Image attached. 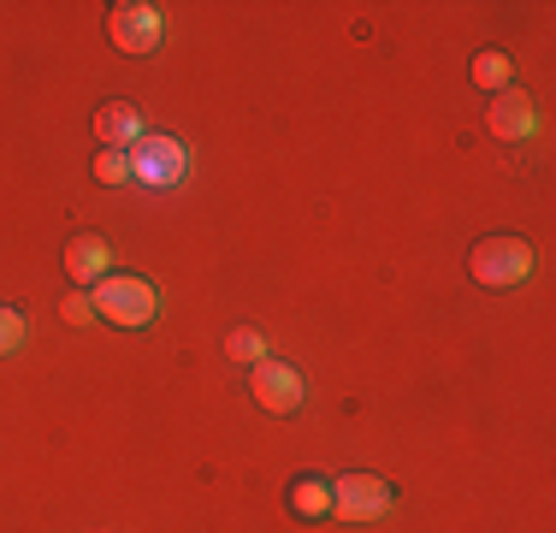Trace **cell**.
Wrapping results in <instances>:
<instances>
[{
	"mask_svg": "<svg viewBox=\"0 0 556 533\" xmlns=\"http://www.w3.org/2000/svg\"><path fill=\"white\" fill-rule=\"evenodd\" d=\"M485 131L497 142H527L539 131V107L521 96V89H497L492 107H485Z\"/></svg>",
	"mask_w": 556,
	"mask_h": 533,
	"instance_id": "5",
	"label": "cell"
},
{
	"mask_svg": "<svg viewBox=\"0 0 556 533\" xmlns=\"http://www.w3.org/2000/svg\"><path fill=\"white\" fill-rule=\"evenodd\" d=\"M391 510V486L379 474H343L332 480V516L338 522H379Z\"/></svg>",
	"mask_w": 556,
	"mask_h": 533,
	"instance_id": "3",
	"label": "cell"
},
{
	"mask_svg": "<svg viewBox=\"0 0 556 533\" xmlns=\"http://www.w3.org/2000/svg\"><path fill=\"white\" fill-rule=\"evenodd\" d=\"M65 320H72V326H89V320H96V302H89V297H65Z\"/></svg>",
	"mask_w": 556,
	"mask_h": 533,
	"instance_id": "15",
	"label": "cell"
},
{
	"mask_svg": "<svg viewBox=\"0 0 556 533\" xmlns=\"http://www.w3.org/2000/svg\"><path fill=\"white\" fill-rule=\"evenodd\" d=\"M96 178L101 184H125L130 178V149H101L96 154Z\"/></svg>",
	"mask_w": 556,
	"mask_h": 533,
	"instance_id": "12",
	"label": "cell"
},
{
	"mask_svg": "<svg viewBox=\"0 0 556 533\" xmlns=\"http://www.w3.org/2000/svg\"><path fill=\"white\" fill-rule=\"evenodd\" d=\"M231 356L237 362H267V338H261L255 326H237L231 332Z\"/></svg>",
	"mask_w": 556,
	"mask_h": 533,
	"instance_id": "13",
	"label": "cell"
},
{
	"mask_svg": "<svg viewBox=\"0 0 556 533\" xmlns=\"http://www.w3.org/2000/svg\"><path fill=\"white\" fill-rule=\"evenodd\" d=\"M108 30H113V42L125 53H154L161 48V7H137V0H125V7H113Z\"/></svg>",
	"mask_w": 556,
	"mask_h": 533,
	"instance_id": "6",
	"label": "cell"
},
{
	"mask_svg": "<svg viewBox=\"0 0 556 533\" xmlns=\"http://www.w3.org/2000/svg\"><path fill=\"white\" fill-rule=\"evenodd\" d=\"M255 404L273 409V416H296L302 409V373L285 368V362H255Z\"/></svg>",
	"mask_w": 556,
	"mask_h": 533,
	"instance_id": "7",
	"label": "cell"
},
{
	"mask_svg": "<svg viewBox=\"0 0 556 533\" xmlns=\"http://www.w3.org/2000/svg\"><path fill=\"white\" fill-rule=\"evenodd\" d=\"M184 172H190V154H184V142L149 137V131H142V142L130 149V178H142V184H178Z\"/></svg>",
	"mask_w": 556,
	"mask_h": 533,
	"instance_id": "4",
	"label": "cell"
},
{
	"mask_svg": "<svg viewBox=\"0 0 556 533\" xmlns=\"http://www.w3.org/2000/svg\"><path fill=\"white\" fill-rule=\"evenodd\" d=\"M468 273L480 278V285H492V290L527 285V273H533V249H527L521 237H485V244H473Z\"/></svg>",
	"mask_w": 556,
	"mask_h": 533,
	"instance_id": "1",
	"label": "cell"
},
{
	"mask_svg": "<svg viewBox=\"0 0 556 533\" xmlns=\"http://www.w3.org/2000/svg\"><path fill=\"white\" fill-rule=\"evenodd\" d=\"M161 297H154L149 278H130V273H108L96 285V314H108L113 326H149Z\"/></svg>",
	"mask_w": 556,
	"mask_h": 533,
	"instance_id": "2",
	"label": "cell"
},
{
	"mask_svg": "<svg viewBox=\"0 0 556 533\" xmlns=\"http://www.w3.org/2000/svg\"><path fill=\"white\" fill-rule=\"evenodd\" d=\"M290 510H296L302 522H320V516H332V480L302 474L296 486H290Z\"/></svg>",
	"mask_w": 556,
	"mask_h": 533,
	"instance_id": "10",
	"label": "cell"
},
{
	"mask_svg": "<svg viewBox=\"0 0 556 533\" xmlns=\"http://www.w3.org/2000/svg\"><path fill=\"white\" fill-rule=\"evenodd\" d=\"M24 344V314L18 309H0V356H12Z\"/></svg>",
	"mask_w": 556,
	"mask_h": 533,
	"instance_id": "14",
	"label": "cell"
},
{
	"mask_svg": "<svg viewBox=\"0 0 556 533\" xmlns=\"http://www.w3.org/2000/svg\"><path fill=\"white\" fill-rule=\"evenodd\" d=\"M108 261H113V249L101 244L96 232L72 237V249H65V273H72L77 285H101V278H108Z\"/></svg>",
	"mask_w": 556,
	"mask_h": 533,
	"instance_id": "9",
	"label": "cell"
},
{
	"mask_svg": "<svg viewBox=\"0 0 556 533\" xmlns=\"http://www.w3.org/2000/svg\"><path fill=\"white\" fill-rule=\"evenodd\" d=\"M96 137H101V149H137V142H142V113L130 101L101 107V113H96Z\"/></svg>",
	"mask_w": 556,
	"mask_h": 533,
	"instance_id": "8",
	"label": "cell"
},
{
	"mask_svg": "<svg viewBox=\"0 0 556 533\" xmlns=\"http://www.w3.org/2000/svg\"><path fill=\"white\" fill-rule=\"evenodd\" d=\"M473 84H480V89H492V96H497V89H509V53H480V60H473Z\"/></svg>",
	"mask_w": 556,
	"mask_h": 533,
	"instance_id": "11",
	"label": "cell"
}]
</instances>
